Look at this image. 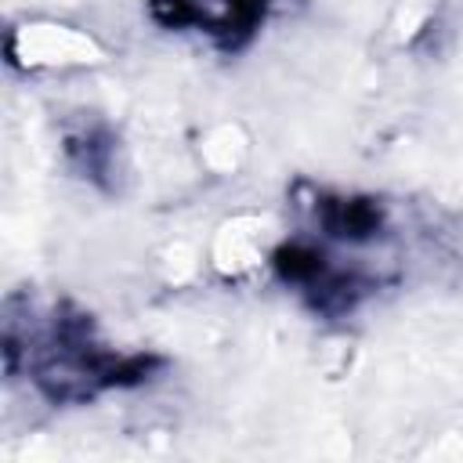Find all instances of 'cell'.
<instances>
[{"label":"cell","mask_w":463,"mask_h":463,"mask_svg":"<svg viewBox=\"0 0 463 463\" xmlns=\"http://www.w3.org/2000/svg\"><path fill=\"white\" fill-rule=\"evenodd\" d=\"M268 264L282 286L297 289L326 318L351 315L380 286L376 275H369L362 268L336 264L322 246H315L307 239H289V242L275 246Z\"/></svg>","instance_id":"obj_1"},{"label":"cell","mask_w":463,"mask_h":463,"mask_svg":"<svg viewBox=\"0 0 463 463\" xmlns=\"http://www.w3.org/2000/svg\"><path fill=\"white\" fill-rule=\"evenodd\" d=\"M311 213L318 232L344 246H369L387 235V206L376 195H347V192H315Z\"/></svg>","instance_id":"obj_2"},{"label":"cell","mask_w":463,"mask_h":463,"mask_svg":"<svg viewBox=\"0 0 463 463\" xmlns=\"http://www.w3.org/2000/svg\"><path fill=\"white\" fill-rule=\"evenodd\" d=\"M65 163L90 184L98 188H112L116 184V152H119V141L112 134L109 123L101 119H87L72 130H65Z\"/></svg>","instance_id":"obj_3"},{"label":"cell","mask_w":463,"mask_h":463,"mask_svg":"<svg viewBox=\"0 0 463 463\" xmlns=\"http://www.w3.org/2000/svg\"><path fill=\"white\" fill-rule=\"evenodd\" d=\"M275 4L279 0H221V11L210 14L206 33L213 36L221 51H239L257 36L260 22L268 18Z\"/></svg>","instance_id":"obj_4"}]
</instances>
